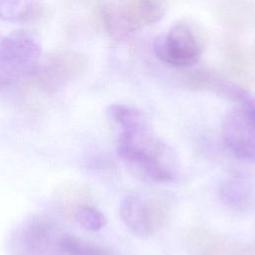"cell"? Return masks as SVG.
Wrapping results in <instances>:
<instances>
[{"mask_svg":"<svg viewBox=\"0 0 255 255\" xmlns=\"http://www.w3.org/2000/svg\"><path fill=\"white\" fill-rule=\"evenodd\" d=\"M117 151L122 159L152 181L170 182L176 177L171 149L151 134L149 127L131 132H121Z\"/></svg>","mask_w":255,"mask_h":255,"instance_id":"obj_1","label":"cell"},{"mask_svg":"<svg viewBox=\"0 0 255 255\" xmlns=\"http://www.w3.org/2000/svg\"><path fill=\"white\" fill-rule=\"evenodd\" d=\"M41 54V41L32 31L0 34V91L29 79L40 64Z\"/></svg>","mask_w":255,"mask_h":255,"instance_id":"obj_2","label":"cell"},{"mask_svg":"<svg viewBox=\"0 0 255 255\" xmlns=\"http://www.w3.org/2000/svg\"><path fill=\"white\" fill-rule=\"evenodd\" d=\"M205 34L195 22L184 19L176 22L168 33L156 40L154 51L163 63L184 69L190 67L205 47Z\"/></svg>","mask_w":255,"mask_h":255,"instance_id":"obj_3","label":"cell"},{"mask_svg":"<svg viewBox=\"0 0 255 255\" xmlns=\"http://www.w3.org/2000/svg\"><path fill=\"white\" fill-rule=\"evenodd\" d=\"M62 235L52 221L33 217L14 229L9 246L14 255H63L60 246Z\"/></svg>","mask_w":255,"mask_h":255,"instance_id":"obj_4","label":"cell"},{"mask_svg":"<svg viewBox=\"0 0 255 255\" xmlns=\"http://www.w3.org/2000/svg\"><path fill=\"white\" fill-rule=\"evenodd\" d=\"M225 146L242 159L255 160V101L250 100L226 115L221 127Z\"/></svg>","mask_w":255,"mask_h":255,"instance_id":"obj_5","label":"cell"},{"mask_svg":"<svg viewBox=\"0 0 255 255\" xmlns=\"http://www.w3.org/2000/svg\"><path fill=\"white\" fill-rule=\"evenodd\" d=\"M88 66L87 58L76 52H57L47 57L31 75L41 89L55 92L83 74Z\"/></svg>","mask_w":255,"mask_h":255,"instance_id":"obj_6","label":"cell"},{"mask_svg":"<svg viewBox=\"0 0 255 255\" xmlns=\"http://www.w3.org/2000/svg\"><path fill=\"white\" fill-rule=\"evenodd\" d=\"M183 243L190 255H227L234 244L220 235L197 227L185 231Z\"/></svg>","mask_w":255,"mask_h":255,"instance_id":"obj_7","label":"cell"},{"mask_svg":"<svg viewBox=\"0 0 255 255\" xmlns=\"http://www.w3.org/2000/svg\"><path fill=\"white\" fill-rule=\"evenodd\" d=\"M216 15L222 25L241 32L255 23V6L251 0H219Z\"/></svg>","mask_w":255,"mask_h":255,"instance_id":"obj_8","label":"cell"},{"mask_svg":"<svg viewBox=\"0 0 255 255\" xmlns=\"http://www.w3.org/2000/svg\"><path fill=\"white\" fill-rule=\"evenodd\" d=\"M120 214L127 227L136 236H147L151 234L146 202L135 194L125 196L120 205Z\"/></svg>","mask_w":255,"mask_h":255,"instance_id":"obj_9","label":"cell"},{"mask_svg":"<svg viewBox=\"0 0 255 255\" xmlns=\"http://www.w3.org/2000/svg\"><path fill=\"white\" fill-rule=\"evenodd\" d=\"M219 198L225 206L243 211L255 201L254 187L248 179L233 177L222 183L219 188Z\"/></svg>","mask_w":255,"mask_h":255,"instance_id":"obj_10","label":"cell"},{"mask_svg":"<svg viewBox=\"0 0 255 255\" xmlns=\"http://www.w3.org/2000/svg\"><path fill=\"white\" fill-rule=\"evenodd\" d=\"M133 31L158 22L164 14V0H130L124 5Z\"/></svg>","mask_w":255,"mask_h":255,"instance_id":"obj_11","label":"cell"},{"mask_svg":"<svg viewBox=\"0 0 255 255\" xmlns=\"http://www.w3.org/2000/svg\"><path fill=\"white\" fill-rule=\"evenodd\" d=\"M43 12L40 0H0V19L11 23H28Z\"/></svg>","mask_w":255,"mask_h":255,"instance_id":"obj_12","label":"cell"},{"mask_svg":"<svg viewBox=\"0 0 255 255\" xmlns=\"http://www.w3.org/2000/svg\"><path fill=\"white\" fill-rule=\"evenodd\" d=\"M101 18L106 32L116 40L123 39L128 33L133 32L126 15L124 5H105L101 10Z\"/></svg>","mask_w":255,"mask_h":255,"instance_id":"obj_13","label":"cell"},{"mask_svg":"<svg viewBox=\"0 0 255 255\" xmlns=\"http://www.w3.org/2000/svg\"><path fill=\"white\" fill-rule=\"evenodd\" d=\"M222 55L228 72L235 78L246 80L249 75L250 63L242 46L237 41L227 39L222 46Z\"/></svg>","mask_w":255,"mask_h":255,"instance_id":"obj_14","label":"cell"},{"mask_svg":"<svg viewBox=\"0 0 255 255\" xmlns=\"http://www.w3.org/2000/svg\"><path fill=\"white\" fill-rule=\"evenodd\" d=\"M108 117L121 128V131H134L148 126L144 116L126 105L115 104L108 108Z\"/></svg>","mask_w":255,"mask_h":255,"instance_id":"obj_15","label":"cell"},{"mask_svg":"<svg viewBox=\"0 0 255 255\" xmlns=\"http://www.w3.org/2000/svg\"><path fill=\"white\" fill-rule=\"evenodd\" d=\"M60 246L63 255H110L109 250L66 233L61 237Z\"/></svg>","mask_w":255,"mask_h":255,"instance_id":"obj_16","label":"cell"},{"mask_svg":"<svg viewBox=\"0 0 255 255\" xmlns=\"http://www.w3.org/2000/svg\"><path fill=\"white\" fill-rule=\"evenodd\" d=\"M146 202L147 217L151 233L156 229L161 228L169 220L172 207L170 201L163 197H153Z\"/></svg>","mask_w":255,"mask_h":255,"instance_id":"obj_17","label":"cell"},{"mask_svg":"<svg viewBox=\"0 0 255 255\" xmlns=\"http://www.w3.org/2000/svg\"><path fill=\"white\" fill-rule=\"evenodd\" d=\"M75 218L83 228L91 231L100 230L107 223L105 215L99 209L90 205L80 206L75 213Z\"/></svg>","mask_w":255,"mask_h":255,"instance_id":"obj_18","label":"cell"},{"mask_svg":"<svg viewBox=\"0 0 255 255\" xmlns=\"http://www.w3.org/2000/svg\"><path fill=\"white\" fill-rule=\"evenodd\" d=\"M227 255H255V253L245 245L234 243Z\"/></svg>","mask_w":255,"mask_h":255,"instance_id":"obj_19","label":"cell"},{"mask_svg":"<svg viewBox=\"0 0 255 255\" xmlns=\"http://www.w3.org/2000/svg\"><path fill=\"white\" fill-rule=\"evenodd\" d=\"M253 58H254V60H255V45H254V47H253Z\"/></svg>","mask_w":255,"mask_h":255,"instance_id":"obj_20","label":"cell"}]
</instances>
